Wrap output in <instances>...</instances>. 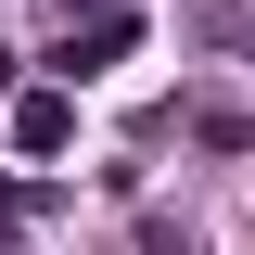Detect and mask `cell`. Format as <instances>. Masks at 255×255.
I'll return each mask as SVG.
<instances>
[{"mask_svg":"<svg viewBox=\"0 0 255 255\" xmlns=\"http://www.w3.org/2000/svg\"><path fill=\"white\" fill-rule=\"evenodd\" d=\"M128 51H140V26H128V13H102V26H64V51H51V90H90V77H115Z\"/></svg>","mask_w":255,"mask_h":255,"instance_id":"obj_1","label":"cell"},{"mask_svg":"<svg viewBox=\"0 0 255 255\" xmlns=\"http://www.w3.org/2000/svg\"><path fill=\"white\" fill-rule=\"evenodd\" d=\"M64 140H77V90H13V153L51 166Z\"/></svg>","mask_w":255,"mask_h":255,"instance_id":"obj_2","label":"cell"},{"mask_svg":"<svg viewBox=\"0 0 255 255\" xmlns=\"http://www.w3.org/2000/svg\"><path fill=\"white\" fill-rule=\"evenodd\" d=\"M191 140H204V153H243V140H255V115H243L230 90H204V102H191Z\"/></svg>","mask_w":255,"mask_h":255,"instance_id":"obj_3","label":"cell"},{"mask_svg":"<svg viewBox=\"0 0 255 255\" xmlns=\"http://www.w3.org/2000/svg\"><path fill=\"white\" fill-rule=\"evenodd\" d=\"M102 13H128V0H64V26H102Z\"/></svg>","mask_w":255,"mask_h":255,"instance_id":"obj_4","label":"cell"},{"mask_svg":"<svg viewBox=\"0 0 255 255\" xmlns=\"http://www.w3.org/2000/svg\"><path fill=\"white\" fill-rule=\"evenodd\" d=\"M0 102H13V51H0Z\"/></svg>","mask_w":255,"mask_h":255,"instance_id":"obj_5","label":"cell"},{"mask_svg":"<svg viewBox=\"0 0 255 255\" xmlns=\"http://www.w3.org/2000/svg\"><path fill=\"white\" fill-rule=\"evenodd\" d=\"M0 204H13V179H0Z\"/></svg>","mask_w":255,"mask_h":255,"instance_id":"obj_6","label":"cell"}]
</instances>
